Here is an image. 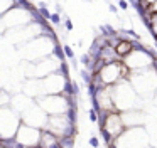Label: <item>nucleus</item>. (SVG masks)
I'll return each mask as SVG.
<instances>
[{
	"label": "nucleus",
	"mask_w": 157,
	"mask_h": 148,
	"mask_svg": "<svg viewBox=\"0 0 157 148\" xmlns=\"http://www.w3.org/2000/svg\"><path fill=\"white\" fill-rule=\"evenodd\" d=\"M74 138L76 136H61L59 138V148H74Z\"/></svg>",
	"instance_id": "14"
},
{
	"label": "nucleus",
	"mask_w": 157,
	"mask_h": 148,
	"mask_svg": "<svg viewBox=\"0 0 157 148\" xmlns=\"http://www.w3.org/2000/svg\"><path fill=\"white\" fill-rule=\"evenodd\" d=\"M19 126H20V116L10 106H2L0 108V140L14 138Z\"/></svg>",
	"instance_id": "4"
},
{
	"label": "nucleus",
	"mask_w": 157,
	"mask_h": 148,
	"mask_svg": "<svg viewBox=\"0 0 157 148\" xmlns=\"http://www.w3.org/2000/svg\"><path fill=\"white\" fill-rule=\"evenodd\" d=\"M62 54H64V59L68 57V59H71V61L74 59V52L70 46H62Z\"/></svg>",
	"instance_id": "19"
},
{
	"label": "nucleus",
	"mask_w": 157,
	"mask_h": 148,
	"mask_svg": "<svg viewBox=\"0 0 157 148\" xmlns=\"http://www.w3.org/2000/svg\"><path fill=\"white\" fill-rule=\"evenodd\" d=\"M9 103H10V96L7 93H4V91H0V108L2 106H9Z\"/></svg>",
	"instance_id": "18"
},
{
	"label": "nucleus",
	"mask_w": 157,
	"mask_h": 148,
	"mask_svg": "<svg viewBox=\"0 0 157 148\" xmlns=\"http://www.w3.org/2000/svg\"><path fill=\"white\" fill-rule=\"evenodd\" d=\"M100 130L105 131V133H108L113 140H117V138L125 131L123 121H122V115L118 111L108 113L106 118L103 119V121H100Z\"/></svg>",
	"instance_id": "8"
},
{
	"label": "nucleus",
	"mask_w": 157,
	"mask_h": 148,
	"mask_svg": "<svg viewBox=\"0 0 157 148\" xmlns=\"http://www.w3.org/2000/svg\"><path fill=\"white\" fill-rule=\"evenodd\" d=\"M20 123H24V125H27L30 128H36V130H44L46 123H48V115L34 101V105L20 116Z\"/></svg>",
	"instance_id": "7"
},
{
	"label": "nucleus",
	"mask_w": 157,
	"mask_h": 148,
	"mask_svg": "<svg viewBox=\"0 0 157 148\" xmlns=\"http://www.w3.org/2000/svg\"><path fill=\"white\" fill-rule=\"evenodd\" d=\"M149 30L154 34V37L157 39V12H155V10L150 12V24H149Z\"/></svg>",
	"instance_id": "15"
},
{
	"label": "nucleus",
	"mask_w": 157,
	"mask_h": 148,
	"mask_svg": "<svg viewBox=\"0 0 157 148\" xmlns=\"http://www.w3.org/2000/svg\"><path fill=\"white\" fill-rule=\"evenodd\" d=\"M100 30H102V36H103V37H106V39L117 34V30H115L112 26H108V24H105V26H102V27H100Z\"/></svg>",
	"instance_id": "16"
},
{
	"label": "nucleus",
	"mask_w": 157,
	"mask_h": 148,
	"mask_svg": "<svg viewBox=\"0 0 157 148\" xmlns=\"http://www.w3.org/2000/svg\"><path fill=\"white\" fill-rule=\"evenodd\" d=\"M115 148H150L149 136L144 126L127 128L113 143Z\"/></svg>",
	"instance_id": "3"
},
{
	"label": "nucleus",
	"mask_w": 157,
	"mask_h": 148,
	"mask_svg": "<svg viewBox=\"0 0 157 148\" xmlns=\"http://www.w3.org/2000/svg\"><path fill=\"white\" fill-rule=\"evenodd\" d=\"M0 148H24L15 138H7V140H0Z\"/></svg>",
	"instance_id": "13"
},
{
	"label": "nucleus",
	"mask_w": 157,
	"mask_h": 148,
	"mask_svg": "<svg viewBox=\"0 0 157 148\" xmlns=\"http://www.w3.org/2000/svg\"><path fill=\"white\" fill-rule=\"evenodd\" d=\"M118 7L120 9H128V4L125 2V0H120V2H118Z\"/></svg>",
	"instance_id": "24"
},
{
	"label": "nucleus",
	"mask_w": 157,
	"mask_h": 148,
	"mask_svg": "<svg viewBox=\"0 0 157 148\" xmlns=\"http://www.w3.org/2000/svg\"><path fill=\"white\" fill-rule=\"evenodd\" d=\"M36 148H37V146H36Z\"/></svg>",
	"instance_id": "26"
},
{
	"label": "nucleus",
	"mask_w": 157,
	"mask_h": 148,
	"mask_svg": "<svg viewBox=\"0 0 157 148\" xmlns=\"http://www.w3.org/2000/svg\"><path fill=\"white\" fill-rule=\"evenodd\" d=\"M128 83L137 96H145L147 93H152L154 89H157V71L154 67H149L144 71L130 72Z\"/></svg>",
	"instance_id": "2"
},
{
	"label": "nucleus",
	"mask_w": 157,
	"mask_h": 148,
	"mask_svg": "<svg viewBox=\"0 0 157 148\" xmlns=\"http://www.w3.org/2000/svg\"><path fill=\"white\" fill-rule=\"evenodd\" d=\"M64 29L68 30V32H70V30H73V22H71V19H68V17L64 19Z\"/></svg>",
	"instance_id": "23"
},
{
	"label": "nucleus",
	"mask_w": 157,
	"mask_h": 148,
	"mask_svg": "<svg viewBox=\"0 0 157 148\" xmlns=\"http://www.w3.org/2000/svg\"><path fill=\"white\" fill-rule=\"evenodd\" d=\"M112 89V99H113V106L118 113L132 111V109H140L139 108V96L135 91L132 89L128 81H120L118 84L110 88Z\"/></svg>",
	"instance_id": "1"
},
{
	"label": "nucleus",
	"mask_w": 157,
	"mask_h": 148,
	"mask_svg": "<svg viewBox=\"0 0 157 148\" xmlns=\"http://www.w3.org/2000/svg\"><path fill=\"white\" fill-rule=\"evenodd\" d=\"M88 116H90V121L98 123V113H96L95 108H90V109H88Z\"/></svg>",
	"instance_id": "20"
},
{
	"label": "nucleus",
	"mask_w": 157,
	"mask_h": 148,
	"mask_svg": "<svg viewBox=\"0 0 157 148\" xmlns=\"http://www.w3.org/2000/svg\"><path fill=\"white\" fill-rule=\"evenodd\" d=\"M37 148H59V138L48 130H41Z\"/></svg>",
	"instance_id": "10"
},
{
	"label": "nucleus",
	"mask_w": 157,
	"mask_h": 148,
	"mask_svg": "<svg viewBox=\"0 0 157 148\" xmlns=\"http://www.w3.org/2000/svg\"><path fill=\"white\" fill-rule=\"evenodd\" d=\"M110 10H112V12H117V7H115V5H112V4H110Z\"/></svg>",
	"instance_id": "25"
},
{
	"label": "nucleus",
	"mask_w": 157,
	"mask_h": 148,
	"mask_svg": "<svg viewBox=\"0 0 157 148\" xmlns=\"http://www.w3.org/2000/svg\"><path fill=\"white\" fill-rule=\"evenodd\" d=\"M88 143H90V146H91V148H98L100 146V141H98V138H96V136H91L90 140H88Z\"/></svg>",
	"instance_id": "22"
},
{
	"label": "nucleus",
	"mask_w": 157,
	"mask_h": 148,
	"mask_svg": "<svg viewBox=\"0 0 157 148\" xmlns=\"http://www.w3.org/2000/svg\"><path fill=\"white\" fill-rule=\"evenodd\" d=\"M44 130L54 133L58 138L61 136H76V125L68 119V116L64 115H54V116H48V123Z\"/></svg>",
	"instance_id": "5"
},
{
	"label": "nucleus",
	"mask_w": 157,
	"mask_h": 148,
	"mask_svg": "<svg viewBox=\"0 0 157 148\" xmlns=\"http://www.w3.org/2000/svg\"><path fill=\"white\" fill-rule=\"evenodd\" d=\"M113 49H115V54H117V57L120 59V61H123L125 57H128V56L132 54V51H134L132 42H128V40H120Z\"/></svg>",
	"instance_id": "11"
},
{
	"label": "nucleus",
	"mask_w": 157,
	"mask_h": 148,
	"mask_svg": "<svg viewBox=\"0 0 157 148\" xmlns=\"http://www.w3.org/2000/svg\"><path fill=\"white\" fill-rule=\"evenodd\" d=\"M98 59H102V61L105 62V66L106 64H113V62L120 61V59L117 57V54H115V49H113V47H110V46H105L102 51H100Z\"/></svg>",
	"instance_id": "12"
},
{
	"label": "nucleus",
	"mask_w": 157,
	"mask_h": 148,
	"mask_svg": "<svg viewBox=\"0 0 157 148\" xmlns=\"http://www.w3.org/2000/svg\"><path fill=\"white\" fill-rule=\"evenodd\" d=\"M39 133H41V130H36V128H30L27 125H24V123H20V126H19L14 138L24 148H36L37 141H39Z\"/></svg>",
	"instance_id": "9"
},
{
	"label": "nucleus",
	"mask_w": 157,
	"mask_h": 148,
	"mask_svg": "<svg viewBox=\"0 0 157 148\" xmlns=\"http://www.w3.org/2000/svg\"><path fill=\"white\" fill-rule=\"evenodd\" d=\"M49 20H51L54 26H59V24H61V15L59 14H51V19H49Z\"/></svg>",
	"instance_id": "21"
},
{
	"label": "nucleus",
	"mask_w": 157,
	"mask_h": 148,
	"mask_svg": "<svg viewBox=\"0 0 157 148\" xmlns=\"http://www.w3.org/2000/svg\"><path fill=\"white\" fill-rule=\"evenodd\" d=\"M36 105L42 109L48 116L54 115H64L68 111V99L62 94H56V96H41L37 99H34Z\"/></svg>",
	"instance_id": "6"
},
{
	"label": "nucleus",
	"mask_w": 157,
	"mask_h": 148,
	"mask_svg": "<svg viewBox=\"0 0 157 148\" xmlns=\"http://www.w3.org/2000/svg\"><path fill=\"white\" fill-rule=\"evenodd\" d=\"M80 74H81V77L84 79V83H86V84H90V83H91L93 74H91L90 71H88V69H81V71H80Z\"/></svg>",
	"instance_id": "17"
}]
</instances>
